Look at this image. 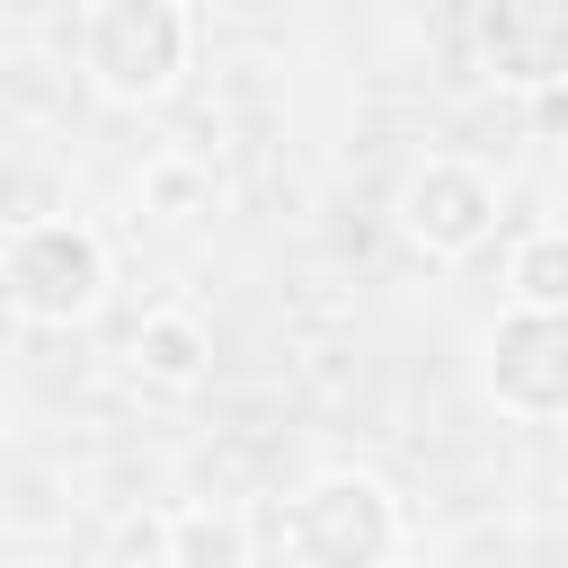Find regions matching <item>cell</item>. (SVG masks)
<instances>
[{
	"label": "cell",
	"mask_w": 568,
	"mask_h": 568,
	"mask_svg": "<svg viewBox=\"0 0 568 568\" xmlns=\"http://www.w3.org/2000/svg\"><path fill=\"white\" fill-rule=\"evenodd\" d=\"M186 9L178 0H98L80 18V62L106 98H160L178 71H186Z\"/></svg>",
	"instance_id": "6da1fadb"
},
{
	"label": "cell",
	"mask_w": 568,
	"mask_h": 568,
	"mask_svg": "<svg viewBox=\"0 0 568 568\" xmlns=\"http://www.w3.org/2000/svg\"><path fill=\"white\" fill-rule=\"evenodd\" d=\"M488 390L524 417L568 408V311H506L488 337Z\"/></svg>",
	"instance_id": "277c9868"
},
{
	"label": "cell",
	"mask_w": 568,
	"mask_h": 568,
	"mask_svg": "<svg viewBox=\"0 0 568 568\" xmlns=\"http://www.w3.org/2000/svg\"><path fill=\"white\" fill-rule=\"evenodd\" d=\"M479 44H488L497 80L550 89V80H568V0H488Z\"/></svg>",
	"instance_id": "8992f818"
},
{
	"label": "cell",
	"mask_w": 568,
	"mask_h": 568,
	"mask_svg": "<svg viewBox=\"0 0 568 568\" xmlns=\"http://www.w3.org/2000/svg\"><path fill=\"white\" fill-rule=\"evenodd\" d=\"M106 293V240L71 213H36L9 231V302L18 320H44V328H71L89 302Z\"/></svg>",
	"instance_id": "7a4b0ae2"
},
{
	"label": "cell",
	"mask_w": 568,
	"mask_h": 568,
	"mask_svg": "<svg viewBox=\"0 0 568 568\" xmlns=\"http://www.w3.org/2000/svg\"><path fill=\"white\" fill-rule=\"evenodd\" d=\"M293 550L311 568H373L390 550V497L373 479H311L293 497Z\"/></svg>",
	"instance_id": "3957f363"
},
{
	"label": "cell",
	"mask_w": 568,
	"mask_h": 568,
	"mask_svg": "<svg viewBox=\"0 0 568 568\" xmlns=\"http://www.w3.org/2000/svg\"><path fill=\"white\" fill-rule=\"evenodd\" d=\"M488 222H497L488 169H470V160H426V169L408 178V231H417L435 257H470V248L488 240Z\"/></svg>",
	"instance_id": "5b68a950"
},
{
	"label": "cell",
	"mask_w": 568,
	"mask_h": 568,
	"mask_svg": "<svg viewBox=\"0 0 568 568\" xmlns=\"http://www.w3.org/2000/svg\"><path fill=\"white\" fill-rule=\"evenodd\" d=\"M506 284H515V311H568V231H532Z\"/></svg>",
	"instance_id": "9c48e42d"
},
{
	"label": "cell",
	"mask_w": 568,
	"mask_h": 568,
	"mask_svg": "<svg viewBox=\"0 0 568 568\" xmlns=\"http://www.w3.org/2000/svg\"><path fill=\"white\" fill-rule=\"evenodd\" d=\"M169 568H248V532H240V515L186 506V515L169 524Z\"/></svg>",
	"instance_id": "ba28073f"
},
{
	"label": "cell",
	"mask_w": 568,
	"mask_h": 568,
	"mask_svg": "<svg viewBox=\"0 0 568 568\" xmlns=\"http://www.w3.org/2000/svg\"><path fill=\"white\" fill-rule=\"evenodd\" d=\"M133 373L142 382H169V390H186V382H204V364H213V337H204V320L195 311H151L142 328H133Z\"/></svg>",
	"instance_id": "52a82bcc"
}]
</instances>
